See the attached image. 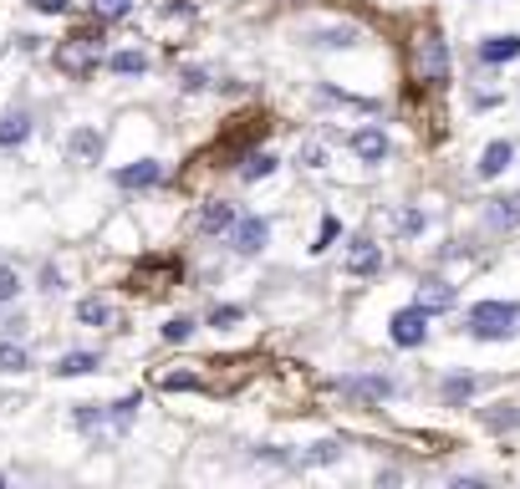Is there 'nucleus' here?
Here are the masks:
<instances>
[{
    "label": "nucleus",
    "mask_w": 520,
    "mask_h": 489,
    "mask_svg": "<svg viewBox=\"0 0 520 489\" xmlns=\"http://www.w3.org/2000/svg\"><path fill=\"white\" fill-rule=\"evenodd\" d=\"M465 326L475 342H510L520 332V301H475Z\"/></svg>",
    "instance_id": "obj_1"
},
{
    "label": "nucleus",
    "mask_w": 520,
    "mask_h": 489,
    "mask_svg": "<svg viewBox=\"0 0 520 489\" xmlns=\"http://www.w3.org/2000/svg\"><path fill=\"white\" fill-rule=\"evenodd\" d=\"M388 336H393V347H424V342H429V311H424V306L393 311Z\"/></svg>",
    "instance_id": "obj_2"
},
{
    "label": "nucleus",
    "mask_w": 520,
    "mask_h": 489,
    "mask_svg": "<svg viewBox=\"0 0 520 489\" xmlns=\"http://www.w3.org/2000/svg\"><path fill=\"white\" fill-rule=\"evenodd\" d=\"M97 56H103V36H72L62 52H56V66L72 72V77H87L92 66H97Z\"/></svg>",
    "instance_id": "obj_3"
},
{
    "label": "nucleus",
    "mask_w": 520,
    "mask_h": 489,
    "mask_svg": "<svg viewBox=\"0 0 520 489\" xmlns=\"http://www.w3.org/2000/svg\"><path fill=\"white\" fill-rule=\"evenodd\" d=\"M230 244L240 250V255H260V250L271 244V219H260V215L235 219V225H230Z\"/></svg>",
    "instance_id": "obj_4"
},
{
    "label": "nucleus",
    "mask_w": 520,
    "mask_h": 489,
    "mask_svg": "<svg viewBox=\"0 0 520 489\" xmlns=\"http://www.w3.org/2000/svg\"><path fill=\"white\" fill-rule=\"evenodd\" d=\"M418 72H424V82H434V87L449 82V46H444L439 31H429L424 46H418Z\"/></svg>",
    "instance_id": "obj_5"
},
{
    "label": "nucleus",
    "mask_w": 520,
    "mask_h": 489,
    "mask_svg": "<svg viewBox=\"0 0 520 489\" xmlns=\"http://www.w3.org/2000/svg\"><path fill=\"white\" fill-rule=\"evenodd\" d=\"M337 387H342V398H352V403H383L398 393L393 377H342Z\"/></svg>",
    "instance_id": "obj_6"
},
{
    "label": "nucleus",
    "mask_w": 520,
    "mask_h": 489,
    "mask_svg": "<svg viewBox=\"0 0 520 489\" xmlns=\"http://www.w3.org/2000/svg\"><path fill=\"white\" fill-rule=\"evenodd\" d=\"M113 179H117V189H154V184H164V164L158 158H138V164L117 168Z\"/></svg>",
    "instance_id": "obj_7"
},
{
    "label": "nucleus",
    "mask_w": 520,
    "mask_h": 489,
    "mask_svg": "<svg viewBox=\"0 0 520 489\" xmlns=\"http://www.w3.org/2000/svg\"><path fill=\"white\" fill-rule=\"evenodd\" d=\"M235 205L230 199H205V205H199V230L205 235H230V225H235Z\"/></svg>",
    "instance_id": "obj_8"
},
{
    "label": "nucleus",
    "mask_w": 520,
    "mask_h": 489,
    "mask_svg": "<svg viewBox=\"0 0 520 489\" xmlns=\"http://www.w3.org/2000/svg\"><path fill=\"white\" fill-rule=\"evenodd\" d=\"M510 158H515V143H510V138H495L490 148H485V154H480V164H475V174H480V179H500V174H505V168H510Z\"/></svg>",
    "instance_id": "obj_9"
},
{
    "label": "nucleus",
    "mask_w": 520,
    "mask_h": 489,
    "mask_svg": "<svg viewBox=\"0 0 520 489\" xmlns=\"http://www.w3.org/2000/svg\"><path fill=\"white\" fill-rule=\"evenodd\" d=\"M352 154L363 158V164H383V158H388V133L383 128H357L352 133Z\"/></svg>",
    "instance_id": "obj_10"
},
{
    "label": "nucleus",
    "mask_w": 520,
    "mask_h": 489,
    "mask_svg": "<svg viewBox=\"0 0 520 489\" xmlns=\"http://www.w3.org/2000/svg\"><path fill=\"white\" fill-rule=\"evenodd\" d=\"M515 56H520V36H515V31L480 41V62H485V66H505V62H515Z\"/></svg>",
    "instance_id": "obj_11"
},
{
    "label": "nucleus",
    "mask_w": 520,
    "mask_h": 489,
    "mask_svg": "<svg viewBox=\"0 0 520 489\" xmlns=\"http://www.w3.org/2000/svg\"><path fill=\"white\" fill-rule=\"evenodd\" d=\"M347 271H352V275H377V271H383V244H373V240H352V250H347Z\"/></svg>",
    "instance_id": "obj_12"
},
{
    "label": "nucleus",
    "mask_w": 520,
    "mask_h": 489,
    "mask_svg": "<svg viewBox=\"0 0 520 489\" xmlns=\"http://www.w3.org/2000/svg\"><path fill=\"white\" fill-rule=\"evenodd\" d=\"M414 306H424L429 316H434V311H449V306H455V285H449V281H424Z\"/></svg>",
    "instance_id": "obj_13"
},
{
    "label": "nucleus",
    "mask_w": 520,
    "mask_h": 489,
    "mask_svg": "<svg viewBox=\"0 0 520 489\" xmlns=\"http://www.w3.org/2000/svg\"><path fill=\"white\" fill-rule=\"evenodd\" d=\"M26 138H31V117L26 113H5V117H0V154L21 148Z\"/></svg>",
    "instance_id": "obj_14"
},
{
    "label": "nucleus",
    "mask_w": 520,
    "mask_h": 489,
    "mask_svg": "<svg viewBox=\"0 0 520 489\" xmlns=\"http://www.w3.org/2000/svg\"><path fill=\"white\" fill-rule=\"evenodd\" d=\"M97 367H103V357H97V352H66V357H56L52 373L56 377H87V373H97Z\"/></svg>",
    "instance_id": "obj_15"
},
{
    "label": "nucleus",
    "mask_w": 520,
    "mask_h": 489,
    "mask_svg": "<svg viewBox=\"0 0 520 489\" xmlns=\"http://www.w3.org/2000/svg\"><path fill=\"white\" fill-rule=\"evenodd\" d=\"M66 148H72V158H82V164H97V158H103V133L77 128L72 138H66Z\"/></svg>",
    "instance_id": "obj_16"
},
{
    "label": "nucleus",
    "mask_w": 520,
    "mask_h": 489,
    "mask_svg": "<svg viewBox=\"0 0 520 489\" xmlns=\"http://www.w3.org/2000/svg\"><path fill=\"white\" fill-rule=\"evenodd\" d=\"M475 377L469 373H455V377H444V387H439V398H444V408H465L469 398H475Z\"/></svg>",
    "instance_id": "obj_17"
},
{
    "label": "nucleus",
    "mask_w": 520,
    "mask_h": 489,
    "mask_svg": "<svg viewBox=\"0 0 520 489\" xmlns=\"http://www.w3.org/2000/svg\"><path fill=\"white\" fill-rule=\"evenodd\" d=\"M275 164H281L275 154H245V164H240V179H245V184L271 179V174H275Z\"/></svg>",
    "instance_id": "obj_18"
},
{
    "label": "nucleus",
    "mask_w": 520,
    "mask_h": 489,
    "mask_svg": "<svg viewBox=\"0 0 520 489\" xmlns=\"http://www.w3.org/2000/svg\"><path fill=\"white\" fill-rule=\"evenodd\" d=\"M138 408H144V398H138V393H128V398H123V403H113V408L103 413V424H113L117 434H123V428H128L133 418H138Z\"/></svg>",
    "instance_id": "obj_19"
},
{
    "label": "nucleus",
    "mask_w": 520,
    "mask_h": 489,
    "mask_svg": "<svg viewBox=\"0 0 520 489\" xmlns=\"http://www.w3.org/2000/svg\"><path fill=\"white\" fill-rule=\"evenodd\" d=\"M26 367H31V352L21 347L15 336H5V342H0V373H26Z\"/></svg>",
    "instance_id": "obj_20"
},
{
    "label": "nucleus",
    "mask_w": 520,
    "mask_h": 489,
    "mask_svg": "<svg viewBox=\"0 0 520 489\" xmlns=\"http://www.w3.org/2000/svg\"><path fill=\"white\" fill-rule=\"evenodd\" d=\"M77 322L82 326H107L113 322V306H107L103 296H87V301H77Z\"/></svg>",
    "instance_id": "obj_21"
},
{
    "label": "nucleus",
    "mask_w": 520,
    "mask_h": 489,
    "mask_svg": "<svg viewBox=\"0 0 520 489\" xmlns=\"http://www.w3.org/2000/svg\"><path fill=\"white\" fill-rule=\"evenodd\" d=\"M107 66H113L117 77H144V72H148V56H144V52H113V56H107Z\"/></svg>",
    "instance_id": "obj_22"
},
{
    "label": "nucleus",
    "mask_w": 520,
    "mask_h": 489,
    "mask_svg": "<svg viewBox=\"0 0 520 489\" xmlns=\"http://www.w3.org/2000/svg\"><path fill=\"white\" fill-rule=\"evenodd\" d=\"M490 225H495V230H515V225H520L515 199H495V205H490Z\"/></svg>",
    "instance_id": "obj_23"
},
{
    "label": "nucleus",
    "mask_w": 520,
    "mask_h": 489,
    "mask_svg": "<svg viewBox=\"0 0 520 489\" xmlns=\"http://www.w3.org/2000/svg\"><path fill=\"white\" fill-rule=\"evenodd\" d=\"M337 454H342V444H332V438H326V444H316L312 454H301V459H291V464H296V469H316V464H332Z\"/></svg>",
    "instance_id": "obj_24"
},
{
    "label": "nucleus",
    "mask_w": 520,
    "mask_h": 489,
    "mask_svg": "<svg viewBox=\"0 0 520 489\" xmlns=\"http://www.w3.org/2000/svg\"><path fill=\"white\" fill-rule=\"evenodd\" d=\"M316 46H357V26H326V31H316Z\"/></svg>",
    "instance_id": "obj_25"
},
{
    "label": "nucleus",
    "mask_w": 520,
    "mask_h": 489,
    "mask_svg": "<svg viewBox=\"0 0 520 489\" xmlns=\"http://www.w3.org/2000/svg\"><path fill=\"white\" fill-rule=\"evenodd\" d=\"M235 322H245V306H230V301H215V306H209V326H235Z\"/></svg>",
    "instance_id": "obj_26"
},
{
    "label": "nucleus",
    "mask_w": 520,
    "mask_h": 489,
    "mask_svg": "<svg viewBox=\"0 0 520 489\" xmlns=\"http://www.w3.org/2000/svg\"><path fill=\"white\" fill-rule=\"evenodd\" d=\"M337 235H342L337 215H326V219H322V230H316V244H312V255H322V250H332V244H337Z\"/></svg>",
    "instance_id": "obj_27"
},
{
    "label": "nucleus",
    "mask_w": 520,
    "mask_h": 489,
    "mask_svg": "<svg viewBox=\"0 0 520 489\" xmlns=\"http://www.w3.org/2000/svg\"><path fill=\"white\" fill-rule=\"evenodd\" d=\"M15 296H21V271H15V265H0V306L15 301Z\"/></svg>",
    "instance_id": "obj_28"
},
{
    "label": "nucleus",
    "mask_w": 520,
    "mask_h": 489,
    "mask_svg": "<svg viewBox=\"0 0 520 489\" xmlns=\"http://www.w3.org/2000/svg\"><path fill=\"white\" fill-rule=\"evenodd\" d=\"M189 336H195V322H189V316H169V322H164V342H189Z\"/></svg>",
    "instance_id": "obj_29"
},
{
    "label": "nucleus",
    "mask_w": 520,
    "mask_h": 489,
    "mask_svg": "<svg viewBox=\"0 0 520 489\" xmlns=\"http://www.w3.org/2000/svg\"><path fill=\"white\" fill-rule=\"evenodd\" d=\"M72 424L77 428H103V408H97V403H82V408L72 413Z\"/></svg>",
    "instance_id": "obj_30"
},
{
    "label": "nucleus",
    "mask_w": 520,
    "mask_h": 489,
    "mask_svg": "<svg viewBox=\"0 0 520 489\" xmlns=\"http://www.w3.org/2000/svg\"><path fill=\"white\" fill-rule=\"evenodd\" d=\"M133 0H92V11L103 15V21H117V15H128Z\"/></svg>",
    "instance_id": "obj_31"
},
{
    "label": "nucleus",
    "mask_w": 520,
    "mask_h": 489,
    "mask_svg": "<svg viewBox=\"0 0 520 489\" xmlns=\"http://www.w3.org/2000/svg\"><path fill=\"white\" fill-rule=\"evenodd\" d=\"M510 413H485V424L490 428H520V413H515V403H505Z\"/></svg>",
    "instance_id": "obj_32"
},
{
    "label": "nucleus",
    "mask_w": 520,
    "mask_h": 489,
    "mask_svg": "<svg viewBox=\"0 0 520 489\" xmlns=\"http://www.w3.org/2000/svg\"><path fill=\"white\" fill-rule=\"evenodd\" d=\"M424 225H429V215H418V209H404V215H398V230L404 235H418Z\"/></svg>",
    "instance_id": "obj_33"
},
{
    "label": "nucleus",
    "mask_w": 520,
    "mask_h": 489,
    "mask_svg": "<svg viewBox=\"0 0 520 489\" xmlns=\"http://www.w3.org/2000/svg\"><path fill=\"white\" fill-rule=\"evenodd\" d=\"M164 387H169V393H195L199 377L195 373H174V377H164Z\"/></svg>",
    "instance_id": "obj_34"
},
{
    "label": "nucleus",
    "mask_w": 520,
    "mask_h": 489,
    "mask_svg": "<svg viewBox=\"0 0 520 489\" xmlns=\"http://www.w3.org/2000/svg\"><path fill=\"white\" fill-rule=\"evenodd\" d=\"M301 164H306V168H326V154L316 148V143H306V148H301Z\"/></svg>",
    "instance_id": "obj_35"
},
{
    "label": "nucleus",
    "mask_w": 520,
    "mask_h": 489,
    "mask_svg": "<svg viewBox=\"0 0 520 489\" xmlns=\"http://www.w3.org/2000/svg\"><path fill=\"white\" fill-rule=\"evenodd\" d=\"M72 0H31V11H41V15H62Z\"/></svg>",
    "instance_id": "obj_36"
},
{
    "label": "nucleus",
    "mask_w": 520,
    "mask_h": 489,
    "mask_svg": "<svg viewBox=\"0 0 520 489\" xmlns=\"http://www.w3.org/2000/svg\"><path fill=\"white\" fill-rule=\"evenodd\" d=\"M184 87H189V92H205V87H209V77L199 72V66H189V72H184Z\"/></svg>",
    "instance_id": "obj_37"
},
{
    "label": "nucleus",
    "mask_w": 520,
    "mask_h": 489,
    "mask_svg": "<svg viewBox=\"0 0 520 489\" xmlns=\"http://www.w3.org/2000/svg\"><path fill=\"white\" fill-rule=\"evenodd\" d=\"M41 291H62V271H56V265H46V271H41Z\"/></svg>",
    "instance_id": "obj_38"
},
{
    "label": "nucleus",
    "mask_w": 520,
    "mask_h": 489,
    "mask_svg": "<svg viewBox=\"0 0 520 489\" xmlns=\"http://www.w3.org/2000/svg\"><path fill=\"white\" fill-rule=\"evenodd\" d=\"M0 484H5V474H0Z\"/></svg>",
    "instance_id": "obj_39"
}]
</instances>
